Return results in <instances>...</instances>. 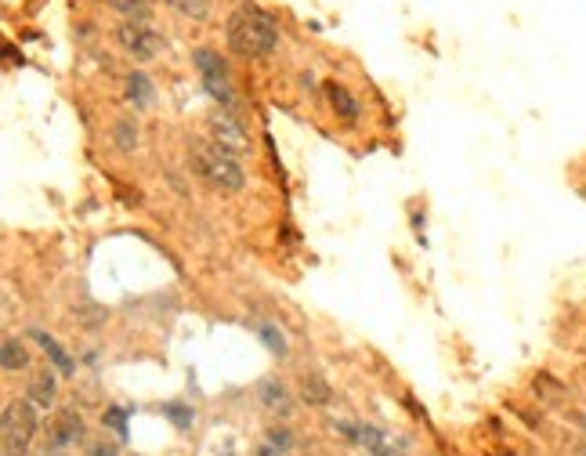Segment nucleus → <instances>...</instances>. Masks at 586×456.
<instances>
[{
  "label": "nucleus",
  "instance_id": "nucleus-1",
  "mask_svg": "<svg viewBox=\"0 0 586 456\" xmlns=\"http://www.w3.org/2000/svg\"><path fill=\"white\" fill-rule=\"evenodd\" d=\"M225 40L239 58H268L279 48V26H275L272 15L261 11L257 4H239V8L228 15Z\"/></svg>",
  "mask_w": 586,
  "mask_h": 456
},
{
  "label": "nucleus",
  "instance_id": "nucleus-2",
  "mask_svg": "<svg viewBox=\"0 0 586 456\" xmlns=\"http://www.w3.org/2000/svg\"><path fill=\"white\" fill-rule=\"evenodd\" d=\"M189 163L199 178L221 192H239L246 185V174H243V167H239V156L225 152L218 142H192Z\"/></svg>",
  "mask_w": 586,
  "mask_h": 456
},
{
  "label": "nucleus",
  "instance_id": "nucleus-3",
  "mask_svg": "<svg viewBox=\"0 0 586 456\" xmlns=\"http://www.w3.org/2000/svg\"><path fill=\"white\" fill-rule=\"evenodd\" d=\"M33 435H37V406L29 399L8 402L4 406V438H0L4 456H26Z\"/></svg>",
  "mask_w": 586,
  "mask_h": 456
},
{
  "label": "nucleus",
  "instance_id": "nucleus-4",
  "mask_svg": "<svg viewBox=\"0 0 586 456\" xmlns=\"http://www.w3.org/2000/svg\"><path fill=\"white\" fill-rule=\"evenodd\" d=\"M116 40H120V48L127 51L134 62H152L163 48L160 33H156L149 22H123V26L116 29Z\"/></svg>",
  "mask_w": 586,
  "mask_h": 456
},
{
  "label": "nucleus",
  "instance_id": "nucleus-5",
  "mask_svg": "<svg viewBox=\"0 0 586 456\" xmlns=\"http://www.w3.org/2000/svg\"><path fill=\"white\" fill-rule=\"evenodd\" d=\"M210 138L225 152H232V156H246L250 152V134L243 131V124L232 113L210 116Z\"/></svg>",
  "mask_w": 586,
  "mask_h": 456
},
{
  "label": "nucleus",
  "instance_id": "nucleus-6",
  "mask_svg": "<svg viewBox=\"0 0 586 456\" xmlns=\"http://www.w3.org/2000/svg\"><path fill=\"white\" fill-rule=\"evenodd\" d=\"M80 435H84L80 413H76V409H62V417L51 424V446L66 449V446H73V442H80Z\"/></svg>",
  "mask_w": 586,
  "mask_h": 456
},
{
  "label": "nucleus",
  "instance_id": "nucleus-7",
  "mask_svg": "<svg viewBox=\"0 0 586 456\" xmlns=\"http://www.w3.org/2000/svg\"><path fill=\"white\" fill-rule=\"evenodd\" d=\"M326 98H330L333 113L341 116L344 124H355V120H359V102H355V95H351L348 87H341V84H326Z\"/></svg>",
  "mask_w": 586,
  "mask_h": 456
},
{
  "label": "nucleus",
  "instance_id": "nucleus-8",
  "mask_svg": "<svg viewBox=\"0 0 586 456\" xmlns=\"http://www.w3.org/2000/svg\"><path fill=\"white\" fill-rule=\"evenodd\" d=\"M192 62H196V69H199L203 80H228V62L218 55V51L196 48L192 51Z\"/></svg>",
  "mask_w": 586,
  "mask_h": 456
},
{
  "label": "nucleus",
  "instance_id": "nucleus-9",
  "mask_svg": "<svg viewBox=\"0 0 586 456\" xmlns=\"http://www.w3.org/2000/svg\"><path fill=\"white\" fill-rule=\"evenodd\" d=\"M26 399L33 402L37 409H48L51 402H55V370H40L37 377L29 380Z\"/></svg>",
  "mask_w": 586,
  "mask_h": 456
},
{
  "label": "nucleus",
  "instance_id": "nucleus-10",
  "mask_svg": "<svg viewBox=\"0 0 586 456\" xmlns=\"http://www.w3.org/2000/svg\"><path fill=\"white\" fill-rule=\"evenodd\" d=\"M33 337H37L40 341V348H44V355H48L51 362H55V370L62 373V377H73L76 373V362H73V355L66 352V348H62V344L55 341V337H48V333H33Z\"/></svg>",
  "mask_w": 586,
  "mask_h": 456
},
{
  "label": "nucleus",
  "instance_id": "nucleus-11",
  "mask_svg": "<svg viewBox=\"0 0 586 456\" xmlns=\"http://www.w3.org/2000/svg\"><path fill=\"white\" fill-rule=\"evenodd\" d=\"M152 98H156V91H152V80L145 73H131L127 76V102L134 105V109H145V105H152Z\"/></svg>",
  "mask_w": 586,
  "mask_h": 456
},
{
  "label": "nucleus",
  "instance_id": "nucleus-12",
  "mask_svg": "<svg viewBox=\"0 0 586 456\" xmlns=\"http://www.w3.org/2000/svg\"><path fill=\"white\" fill-rule=\"evenodd\" d=\"M0 362H4V370H8V373L26 370V366H29V352H26V344L15 341V337H8V341H4V348H0Z\"/></svg>",
  "mask_w": 586,
  "mask_h": 456
},
{
  "label": "nucleus",
  "instance_id": "nucleus-13",
  "mask_svg": "<svg viewBox=\"0 0 586 456\" xmlns=\"http://www.w3.org/2000/svg\"><path fill=\"white\" fill-rule=\"evenodd\" d=\"M261 402H265L268 409H275V413H290V391L279 384V380H265L261 384Z\"/></svg>",
  "mask_w": 586,
  "mask_h": 456
},
{
  "label": "nucleus",
  "instance_id": "nucleus-14",
  "mask_svg": "<svg viewBox=\"0 0 586 456\" xmlns=\"http://www.w3.org/2000/svg\"><path fill=\"white\" fill-rule=\"evenodd\" d=\"M178 15H185V19H192V22H207L210 19V0H167Z\"/></svg>",
  "mask_w": 586,
  "mask_h": 456
},
{
  "label": "nucleus",
  "instance_id": "nucleus-15",
  "mask_svg": "<svg viewBox=\"0 0 586 456\" xmlns=\"http://www.w3.org/2000/svg\"><path fill=\"white\" fill-rule=\"evenodd\" d=\"M301 395L308 406H326V402H330V388L322 384V377H304Z\"/></svg>",
  "mask_w": 586,
  "mask_h": 456
},
{
  "label": "nucleus",
  "instance_id": "nucleus-16",
  "mask_svg": "<svg viewBox=\"0 0 586 456\" xmlns=\"http://www.w3.org/2000/svg\"><path fill=\"white\" fill-rule=\"evenodd\" d=\"M257 337L265 341V348H268L272 355H279V359L286 355V337H283L279 330H275L272 323H261V326H257Z\"/></svg>",
  "mask_w": 586,
  "mask_h": 456
},
{
  "label": "nucleus",
  "instance_id": "nucleus-17",
  "mask_svg": "<svg viewBox=\"0 0 586 456\" xmlns=\"http://www.w3.org/2000/svg\"><path fill=\"white\" fill-rule=\"evenodd\" d=\"M116 145H120L123 152L138 149V124H134V120H120V124H116Z\"/></svg>",
  "mask_w": 586,
  "mask_h": 456
},
{
  "label": "nucleus",
  "instance_id": "nucleus-18",
  "mask_svg": "<svg viewBox=\"0 0 586 456\" xmlns=\"http://www.w3.org/2000/svg\"><path fill=\"white\" fill-rule=\"evenodd\" d=\"M163 413L174 420V424H181V428H189L192 424V409H181L178 402H171V406H163Z\"/></svg>",
  "mask_w": 586,
  "mask_h": 456
},
{
  "label": "nucleus",
  "instance_id": "nucleus-19",
  "mask_svg": "<svg viewBox=\"0 0 586 456\" xmlns=\"http://www.w3.org/2000/svg\"><path fill=\"white\" fill-rule=\"evenodd\" d=\"M105 424H109V428H116V435H127V413H123V409H109V413H105Z\"/></svg>",
  "mask_w": 586,
  "mask_h": 456
},
{
  "label": "nucleus",
  "instance_id": "nucleus-20",
  "mask_svg": "<svg viewBox=\"0 0 586 456\" xmlns=\"http://www.w3.org/2000/svg\"><path fill=\"white\" fill-rule=\"evenodd\" d=\"M268 442H272L275 449H290V438H286V431H268Z\"/></svg>",
  "mask_w": 586,
  "mask_h": 456
},
{
  "label": "nucleus",
  "instance_id": "nucleus-21",
  "mask_svg": "<svg viewBox=\"0 0 586 456\" xmlns=\"http://www.w3.org/2000/svg\"><path fill=\"white\" fill-rule=\"evenodd\" d=\"M91 456H116V449H113V446H105V442H102V446L91 449Z\"/></svg>",
  "mask_w": 586,
  "mask_h": 456
},
{
  "label": "nucleus",
  "instance_id": "nucleus-22",
  "mask_svg": "<svg viewBox=\"0 0 586 456\" xmlns=\"http://www.w3.org/2000/svg\"><path fill=\"white\" fill-rule=\"evenodd\" d=\"M257 456H279V453H275V446H265V449H261V453H257Z\"/></svg>",
  "mask_w": 586,
  "mask_h": 456
},
{
  "label": "nucleus",
  "instance_id": "nucleus-23",
  "mask_svg": "<svg viewBox=\"0 0 586 456\" xmlns=\"http://www.w3.org/2000/svg\"><path fill=\"white\" fill-rule=\"evenodd\" d=\"M583 196H586V192H583Z\"/></svg>",
  "mask_w": 586,
  "mask_h": 456
}]
</instances>
